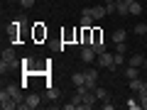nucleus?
<instances>
[{"label": "nucleus", "mask_w": 147, "mask_h": 110, "mask_svg": "<svg viewBox=\"0 0 147 110\" xmlns=\"http://www.w3.org/2000/svg\"><path fill=\"white\" fill-rule=\"evenodd\" d=\"M84 73H86V88L93 91L98 86V68H84Z\"/></svg>", "instance_id": "1"}, {"label": "nucleus", "mask_w": 147, "mask_h": 110, "mask_svg": "<svg viewBox=\"0 0 147 110\" xmlns=\"http://www.w3.org/2000/svg\"><path fill=\"white\" fill-rule=\"evenodd\" d=\"M0 108H3V110H12V108H17V103H15V98H12V95L7 93L5 88L0 91Z\"/></svg>", "instance_id": "2"}, {"label": "nucleus", "mask_w": 147, "mask_h": 110, "mask_svg": "<svg viewBox=\"0 0 147 110\" xmlns=\"http://www.w3.org/2000/svg\"><path fill=\"white\" fill-rule=\"evenodd\" d=\"M96 103H98L96 93H93V91H86V93H84V100H81V105H79V110H91Z\"/></svg>", "instance_id": "3"}, {"label": "nucleus", "mask_w": 147, "mask_h": 110, "mask_svg": "<svg viewBox=\"0 0 147 110\" xmlns=\"http://www.w3.org/2000/svg\"><path fill=\"white\" fill-rule=\"evenodd\" d=\"M96 56H98V54L93 52V47H91V44H84V47H81V61H84V64H91Z\"/></svg>", "instance_id": "4"}, {"label": "nucleus", "mask_w": 147, "mask_h": 110, "mask_svg": "<svg viewBox=\"0 0 147 110\" xmlns=\"http://www.w3.org/2000/svg\"><path fill=\"white\" fill-rule=\"evenodd\" d=\"M42 105V95H37V93H30L25 98V110H34V108H39Z\"/></svg>", "instance_id": "5"}, {"label": "nucleus", "mask_w": 147, "mask_h": 110, "mask_svg": "<svg viewBox=\"0 0 147 110\" xmlns=\"http://www.w3.org/2000/svg\"><path fill=\"white\" fill-rule=\"evenodd\" d=\"M98 64H100L103 68H110V71H113V68H118L115 61H113V54H108V52H103V54L98 56Z\"/></svg>", "instance_id": "6"}, {"label": "nucleus", "mask_w": 147, "mask_h": 110, "mask_svg": "<svg viewBox=\"0 0 147 110\" xmlns=\"http://www.w3.org/2000/svg\"><path fill=\"white\" fill-rule=\"evenodd\" d=\"M88 10H91V17H93L96 22H98V20H103V17L108 15V10H105V5H93V7H88Z\"/></svg>", "instance_id": "7"}, {"label": "nucleus", "mask_w": 147, "mask_h": 110, "mask_svg": "<svg viewBox=\"0 0 147 110\" xmlns=\"http://www.w3.org/2000/svg\"><path fill=\"white\" fill-rule=\"evenodd\" d=\"M93 17H91V10H88V7H84V12H81V25H84V27H93Z\"/></svg>", "instance_id": "8"}, {"label": "nucleus", "mask_w": 147, "mask_h": 110, "mask_svg": "<svg viewBox=\"0 0 147 110\" xmlns=\"http://www.w3.org/2000/svg\"><path fill=\"white\" fill-rule=\"evenodd\" d=\"M71 83H74V86H86V73H84V71L71 73Z\"/></svg>", "instance_id": "9"}, {"label": "nucleus", "mask_w": 147, "mask_h": 110, "mask_svg": "<svg viewBox=\"0 0 147 110\" xmlns=\"http://www.w3.org/2000/svg\"><path fill=\"white\" fill-rule=\"evenodd\" d=\"M142 86H145V81H142L140 76L130 81V91H132V93H135V95H137V93H140V91H142Z\"/></svg>", "instance_id": "10"}, {"label": "nucleus", "mask_w": 147, "mask_h": 110, "mask_svg": "<svg viewBox=\"0 0 147 110\" xmlns=\"http://www.w3.org/2000/svg\"><path fill=\"white\" fill-rule=\"evenodd\" d=\"M125 30H115L113 34H110V39H113V44H120V42H125Z\"/></svg>", "instance_id": "11"}, {"label": "nucleus", "mask_w": 147, "mask_h": 110, "mask_svg": "<svg viewBox=\"0 0 147 110\" xmlns=\"http://www.w3.org/2000/svg\"><path fill=\"white\" fill-rule=\"evenodd\" d=\"M123 73H125V78H127V81H132V78H137V76H140V68H137V66H127Z\"/></svg>", "instance_id": "12"}, {"label": "nucleus", "mask_w": 147, "mask_h": 110, "mask_svg": "<svg viewBox=\"0 0 147 110\" xmlns=\"http://www.w3.org/2000/svg\"><path fill=\"white\" fill-rule=\"evenodd\" d=\"M142 61H145V56H142V54H132L127 64H130V66H137V68H142Z\"/></svg>", "instance_id": "13"}, {"label": "nucleus", "mask_w": 147, "mask_h": 110, "mask_svg": "<svg viewBox=\"0 0 147 110\" xmlns=\"http://www.w3.org/2000/svg\"><path fill=\"white\" fill-rule=\"evenodd\" d=\"M118 15H130V3H125V0H120V3H118Z\"/></svg>", "instance_id": "14"}, {"label": "nucleus", "mask_w": 147, "mask_h": 110, "mask_svg": "<svg viewBox=\"0 0 147 110\" xmlns=\"http://www.w3.org/2000/svg\"><path fill=\"white\" fill-rule=\"evenodd\" d=\"M130 15H142V3L140 0H132L130 3Z\"/></svg>", "instance_id": "15"}, {"label": "nucleus", "mask_w": 147, "mask_h": 110, "mask_svg": "<svg viewBox=\"0 0 147 110\" xmlns=\"http://www.w3.org/2000/svg\"><path fill=\"white\" fill-rule=\"evenodd\" d=\"M91 47H93V52L98 54V56L105 52V44H103V39H96V42H91Z\"/></svg>", "instance_id": "16"}, {"label": "nucleus", "mask_w": 147, "mask_h": 110, "mask_svg": "<svg viewBox=\"0 0 147 110\" xmlns=\"http://www.w3.org/2000/svg\"><path fill=\"white\" fill-rule=\"evenodd\" d=\"M44 98H47V100H57V98H59V91L52 88V86H47V91H44Z\"/></svg>", "instance_id": "17"}, {"label": "nucleus", "mask_w": 147, "mask_h": 110, "mask_svg": "<svg viewBox=\"0 0 147 110\" xmlns=\"http://www.w3.org/2000/svg\"><path fill=\"white\" fill-rule=\"evenodd\" d=\"M93 93H96V98H98V100H105V98H108V91H105V88H100V86H96V88H93Z\"/></svg>", "instance_id": "18"}, {"label": "nucleus", "mask_w": 147, "mask_h": 110, "mask_svg": "<svg viewBox=\"0 0 147 110\" xmlns=\"http://www.w3.org/2000/svg\"><path fill=\"white\" fill-rule=\"evenodd\" d=\"M125 103H127V108H130V110H140V100H137V98H127Z\"/></svg>", "instance_id": "19"}, {"label": "nucleus", "mask_w": 147, "mask_h": 110, "mask_svg": "<svg viewBox=\"0 0 147 110\" xmlns=\"http://www.w3.org/2000/svg\"><path fill=\"white\" fill-rule=\"evenodd\" d=\"M135 34L137 37H145L147 34V25H135Z\"/></svg>", "instance_id": "20"}, {"label": "nucleus", "mask_w": 147, "mask_h": 110, "mask_svg": "<svg viewBox=\"0 0 147 110\" xmlns=\"http://www.w3.org/2000/svg\"><path fill=\"white\" fill-rule=\"evenodd\" d=\"M113 61H115V66H123V64H125V59H123L120 52H115V54H113Z\"/></svg>", "instance_id": "21"}, {"label": "nucleus", "mask_w": 147, "mask_h": 110, "mask_svg": "<svg viewBox=\"0 0 147 110\" xmlns=\"http://www.w3.org/2000/svg\"><path fill=\"white\" fill-rule=\"evenodd\" d=\"M137 100H140V110H147V93L137 95Z\"/></svg>", "instance_id": "22"}, {"label": "nucleus", "mask_w": 147, "mask_h": 110, "mask_svg": "<svg viewBox=\"0 0 147 110\" xmlns=\"http://www.w3.org/2000/svg\"><path fill=\"white\" fill-rule=\"evenodd\" d=\"M17 3H20V5H22V7H25V10H27V7H32V5H34L37 0H17Z\"/></svg>", "instance_id": "23"}, {"label": "nucleus", "mask_w": 147, "mask_h": 110, "mask_svg": "<svg viewBox=\"0 0 147 110\" xmlns=\"http://www.w3.org/2000/svg\"><path fill=\"white\" fill-rule=\"evenodd\" d=\"M125 49H127V44H125V42H120V44H115V52H120V54H125Z\"/></svg>", "instance_id": "24"}, {"label": "nucleus", "mask_w": 147, "mask_h": 110, "mask_svg": "<svg viewBox=\"0 0 147 110\" xmlns=\"http://www.w3.org/2000/svg\"><path fill=\"white\" fill-rule=\"evenodd\" d=\"M76 108H79V105L74 103V100H71V103H64V110H76Z\"/></svg>", "instance_id": "25"}, {"label": "nucleus", "mask_w": 147, "mask_h": 110, "mask_svg": "<svg viewBox=\"0 0 147 110\" xmlns=\"http://www.w3.org/2000/svg\"><path fill=\"white\" fill-rule=\"evenodd\" d=\"M103 110H113V103H110V100H108V98H105V100H103Z\"/></svg>", "instance_id": "26"}, {"label": "nucleus", "mask_w": 147, "mask_h": 110, "mask_svg": "<svg viewBox=\"0 0 147 110\" xmlns=\"http://www.w3.org/2000/svg\"><path fill=\"white\" fill-rule=\"evenodd\" d=\"M110 3H115V0H103V5H110Z\"/></svg>", "instance_id": "27"}, {"label": "nucleus", "mask_w": 147, "mask_h": 110, "mask_svg": "<svg viewBox=\"0 0 147 110\" xmlns=\"http://www.w3.org/2000/svg\"><path fill=\"white\" fill-rule=\"evenodd\" d=\"M125 3H132V0H125Z\"/></svg>", "instance_id": "28"}]
</instances>
